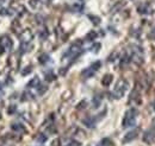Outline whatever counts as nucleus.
<instances>
[{
  "mask_svg": "<svg viewBox=\"0 0 155 146\" xmlns=\"http://www.w3.org/2000/svg\"><path fill=\"white\" fill-rule=\"evenodd\" d=\"M100 46H102L100 43H95V44L91 48V50H92L93 52H98V51H99V49H100Z\"/></svg>",
  "mask_w": 155,
  "mask_h": 146,
  "instance_id": "obj_26",
  "label": "nucleus"
},
{
  "mask_svg": "<svg viewBox=\"0 0 155 146\" xmlns=\"http://www.w3.org/2000/svg\"><path fill=\"white\" fill-rule=\"evenodd\" d=\"M45 140H47V135H44V134H39L37 137V141L38 143H44Z\"/></svg>",
  "mask_w": 155,
  "mask_h": 146,
  "instance_id": "obj_27",
  "label": "nucleus"
},
{
  "mask_svg": "<svg viewBox=\"0 0 155 146\" xmlns=\"http://www.w3.org/2000/svg\"><path fill=\"white\" fill-rule=\"evenodd\" d=\"M88 18L92 20V23L94 25H99L100 24V18L99 17H95V15H88Z\"/></svg>",
  "mask_w": 155,
  "mask_h": 146,
  "instance_id": "obj_17",
  "label": "nucleus"
},
{
  "mask_svg": "<svg viewBox=\"0 0 155 146\" xmlns=\"http://www.w3.org/2000/svg\"><path fill=\"white\" fill-rule=\"evenodd\" d=\"M95 37H97V32L95 31H89L86 36V39L87 40H93V39H95Z\"/></svg>",
  "mask_w": 155,
  "mask_h": 146,
  "instance_id": "obj_16",
  "label": "nucleus"
},
{
  "mask_svg": "<svg viewBox=\"0 0 155 146\" xmlns=\"http://www.w3.org/2000/svg\"><path fill=\"white\" fill-rule=\"evenodd\" d=\"M112 80H113V76L111 74H106L103 78H102V84L105 86V87H109L112 82Z\"/></svg>",
  "mask_w": 155,
  "mask_h": 146,
  "instance_id": "obj_8",
  "label": "nucleus"
},
{
  "mask_svg": "<svg viewBox=\"0 0 155 146\" xmlns=\"http://www.w3.org/2000/svg\"><path fill=\"white\" fill-rule=\"evenodd\" d=\"M12 9H13V11L16 12V13H18V14H24L26 12V10H25V7H24L23 5H20V4H17V3H13L12 5Z\"/></svg>",
  "mask_w": 155,
  "mask_h": 146,
  "instance_id": "obj_7",
  "label": "nucleus"
},
{
  "mask_svg": "<svg viewBox=\"0 0 155 146\" xmlns=\"http://www.w3.org/2000/svg\"><path fill=\"white\" fill-rule=\"evenodd\" d=\"M38 86H39V78H38L37 76H35V77L28 83V88H37Z\"/></svg>",
  "mask_w": 155,
  "mask_h": 146,
  "instance_id": "obj_13",
  "label": "nucleus"
},
{
  "mask_svg": "<svg viewBox=\"0 0 155 146\" xmlns=\"http://www.w3.org/2000/svg\"><path fill=\"white\" fill-rule=\"evenodd\" d=\"M86 104H87V102L84 100V101H81V102L78 104V107H76V108H78V109H83V108H85V107H86Z\"/></svg>",
  "mask_w": 155,
  "mask_h": 146,
  "instance_id": "obj_30",
  "label": "nucleus"
},
{
  "mask_svg": "<svg viewBox=\"0 0 155 146\" xmlns=\"http://www.w3.org/2000/svg\"><path fill=\"white\" fill-rule=\"evenodd\" d=\"M94 70L89 67V68H87V69H85L83 72H81V76H83L84 78H89V77H92L93 75H94Z\"/></svg>",
  "mask_w": 155,
  "mask_h": 146,
  "instance_id": "obj_10",
  "label": "nucleus"
},
{
  "mask_svg": "<svg viewBox=\"0 0 155 146\" xmlns=\"http://www.w3.org/2000/svg\"><path fill=\"white\" fill-rule=\"evenodd\" d=\"M128 87H129V84H128L127 81L123 80V78H120L118 82H117L115 89H113V92H112L113 97H115V99H120V97L125 94Z\"/></svg>",
  "mask_w": 155,
  "mask_h": 146,
  "instance_id": "obj_2",
  "label": "nucleus"
},
{
  "mask_svg": "<svg viewBox=\"0 0 155 146\" xmlns=\"http://www.w3.org/2000/svg\"><path fill=\"white\" fill-rule=\"evenodd\" d=\"M138 12L142 13V14H146V13H150L152 12V9L148 4H142L138 6Z\"/></svg>",
  "mask_w": 155,
  "mask_h": 146,
  "instance_id": "obj_9",
  "label": "nucleus"
},
{
  "mask_svg": "<svg viewBox=\"0 0 155 146\" xmlns=\"http://www.w3.org/2000/svg\"><path fill=\"white\" fill-rule=\"evenodd\" d=\"M0 15H10V12H9V10L7 9H0Z\"/></svg>",
  "mask_w": 155,
  "mask_h": 146,
  "instance_id": "obj_29",
  "label": "nucleus"
},
{
  "mask_svg": "<svg viewBox=\"0 0 155 146\" xmlns=\"http://www.w3.org/2000/svg\"><path fill=\"white\" fill-rule=\"evenodd\" d=\"M19 37H20V39H22L23 43H30L31 39L34 38V33H32V32H31L29 29H26V30L22 31V33L19 35Z\"/></svg>",
  "mask_w": 155,
  "mask_h": 146,
  "instance_id": "obj_5",
  "label": "nucleus"
},
{
  "mask_svg": "<svg viewBox=\"0 0 155 146\" xmlns=\"http://www.w3.org/2000/svg\"><path fill=\"white\" fill-rule=\"evenodd\" d=\"M37 88H38V94H39V95H43V94L47 92V89H48L47 86H41V84H39Z\"/></svg>",
  "mask_w": 155,
  "mask_h": 146,
  "instance_id": "obj_20",
  "label": "nucleus"
},
{
  "mask_svg": "<svg viewBox=\"0 0 155 146\" xmlns=\"http://www.w3.org/2000/svg\"><path fill=\"white\" fill-rule=\"evenodd\" d=\"M110 145H111V141L105 138V139H103V140L99 143V145H98V146H110Z\"/></svg>",
  "mask_w": 155,
  "mask_h": 146,
  "instance_id": "obj_21",
  "label": "nucleus"
},
{
  "mask_svg": "<svg viewBox=\"0 0 155 146\" xmlns=\"http://www.w3.org/2000/svg\"><path fill=\"white\" fill-rule=\"evenodd\" d=\"M138 132H140V129L138 128H136V129H133V131H130V132H128L125 135H124V138H123V144H127V143H130V141H133L134 139H136L137 138V135H138Z\"/></svg>",
  "mask_w": 155,
  "mask_h": 146,
  "instance_id": "obj_3",
  "label": "nucleus"
},
{
  "mask_svg": "<svg viewBox=\"0 0 155 146\" xmlns=\"http://www.w3.org/2000/svg\"><path fill=\"white\" fill-rule=\"evenodd\" d=\"M48 35H49V32H48V30H47V29H43L42 31H41V32H39V38H41V39H42V40H44V39H47Z\"/></svg>",
  "mask_w": 155,
  "mask_h": 146,
  "instance_id": "obj_18",
  "label": "nucleus"
},
{
  "mask_svg": "<svg viewBox=\"0 0 155 146\" xmlns=\"http://www.w3.org/2000/svg\"><path fill=\"white\" fill-rule=\"evenodd\" d=\"M0 86H1V84H0ZM0 88H1V87H0Z\"/></svg>",
  "mask_w": 155,
  "mask_h": 146,
  "instance_id": "obj_38",
  "label": "nucleus"
},
{
  "mask_svg": "<svg viewBox=\"0 0 155 146\" xmlns=\"http://www.w3.org/2000/svg\"><path fill=\"white\" fill-rule=\"evenodd\" d=\"M0 118H1V117H0Z\"/></svg>",
  "mask_w": 155,
  "mask_h": 146,
  "instance_id": "obj_40",
  "label": "nucleus"
},
{
  "mask_svg": "<svg viewBox=\"0 0 155 146\" xmlns=\"http://www.w3.org/2000/svg\"><path fill=\"white\" fill-rule=\"evenodd\" d=\"M149 38H152V39H155V29H153V30L149 32Z\"/></svg>",
  "mask_w": 155,
  "mask_h": 146,
  "instance_id": "obj_34",
  "label": "nucleus"
},
{
  "mask_svg": "<svg viewBox=\"0 0 155 146\" xmlns=\"http://www.w3.org/2000/svg\"><path fill=\"white\" fill-rule=\"evenodd\" d=\"M16 109H17V107H16V106H14V104H12V106H11V107L9 108V114L11 115V114H12V113H14V112H16Z\"/></svg>",
  "mask_w": 155,
  "mask_h": 146,
  "instance_id": "obj_33",
  "label": "nucleus"
},
{
  "mask_svg": "<svg viewBox=\"0 0 155 146\" xmlns=\"http://www.w3.org/2000/svg\"><path fill=\"white\" fill-rule=\"evenodd\" d=\"M31 70H32V69H31V67H26L25 69H23V70H22V75H23V76L29 75L30 72H31Z\"/></svg>",
  "mask_w": 155,
  "mask_h": 146,
  "instance_id": "obj_24",
  "label": "nucleus"
},
{
  "mask_svg": "<svg viewBox=\"0 0 155 146\" xmlns=\"http://www.w3.org/2000/svg\"><path fill=\"white\" fill-rule=\"evenodd\" d=\"M81 144L80 143H78V141H74V140H70L66 146H80Z\"/></svg>",
  "mask_w": 155,
  "mask_h": 146,
  "instance_id": "obj_31",
  "label": "nucleus"
},
{
  "mask_svg": "<svg viewBox=\"0 0 155 146\" xmlns=\"http://www.w3.org/2000/svg\"><path fill=\"white\" fill-rule=\"evenodd\" d=\"M41 4V0H30V5L34 7V9H36V7H38V5Z\"/></svg>",
  "mask_w": 155,
  "mask_h": 146,
  "instance_id": "obj_25",
  "label": "nucleus"
},
{
  "mask_svg": "<svg viewBox=\"0 0 155 146\" xmlns=\"http://www.w3.org/2000/svg\"><path fill=\"white\" fill-rule=\"evenodd\" d=\"M51 146H61V140L59 139V138H58V139H55V140L53 141Z\"/></svg>",
  "mask_w": 155,
  "mask_h": 146,
  "instance_id": "obj_32",
  "label": "nucleus"
},
{
  "mask_svg": "<svg viewBox=\"0 0 155 146\" xmlns=\"http://www.w3.org/2000/svg\"><path fill=\"white\" fill-rule=\"evenodd\" d=\"M3 146H14V145H3Z\"/></svg>",
  "mask_w": 155,
  "mask_h": 146,
  "instance_id": "obj_36",
  "label": "nucleus"
},
{
  "mask_svg": "<svg viewBox=\"0 0 155 146\" xmlns=\"http://www.w3.org/2000/svg\"><path fill=\"white\" fill-rule=\"evenodd\" d=\"M11 128H12L13 132H19V133L25 132V127H24L22 124H12Z\"/></svg>",
  "mask_w": 155,
  "mask_h": 146,
  "instance_id": "obj_11",
  "label": "nucleus"
},
{
  "mask_svg": "<svg viewBox=\"0 0 155 146\" xmlns=\"http://www.w3.org/2000/svg\"><path fill=\"white\" fill-rule=\"evenodd\" d=\"M100 66H102V63L99 62V61H97V62H94L93 64H92V66H91V68L94 70V71H97L98 69H99L100 68Z\"/></svg>",
  "mask_w": 155,
  "mask_h": 146,
  "instance_id": "obj_22",
  "label": "nucleus"
},
{
  "mask_svg": "<svg viewBox=\"0 0 155 146\" xmlns=\"http://www.w3.org/2000/svg\"><path fill=\"white\" fill-rule=\"evenodd\" d=\"M83 123H84V125H86L87 127H94V124H95V120L93 119V118H86V119H84L83 120Z\"/></svg>",
  "mask_w": 155,
  "mask_h": 146,
  "instance_id": "obj_14",
  "label": "nucleus"
},
{
  "mask_svg": "<svg viewBox=\"0 0 155 146\" xmlns=\"http://www.w3.org/2000/svg\"><path fill=\"white\" fill-rule=\"evenodd\" d=\"M83 4H75V5H73V10H74L75 12H80L81 10H83Z\"/></svg>",
  "mask_w": 155,
  "mask_h": 146,
  "instance_id": "obj_23",
  "label": "nucleus"
},
{
  "mask_svg": "<svg viewBox=\"0 0 155 146\" xmlns=\"http://www.w3.org/2000/svg\"><path fill=\"white\" fill-rule=\"evenodd\" d=\"M66 71H67V68H64V69H60V74H61V75H64V74H66Z\"/></svg>",
  "mask_w": 155,
  "mask_h": 146,
  "instance_id": "obj_35",
  "label": "nucleus"
},
{
  "mask_svg": "<svg viewBox=\"0 0 155 146\" xmlns=\"http://www.w3.org/2000/svg\"><path fill=\"white\" fill-rule=\"evenodd\" d=\"M137 114H138V113H137V111H136L135 108L129 109V111L125 113L124 118H123V127L127 128V127H133V126H135Z\"/></svg>",
  "mask_w": 155,
  "mask_h": 146,
  "instance_id": "obj_1",
  "label": "nucleus"
},
{
  "mask_svg": "<svg viewBox=\"0 0 155 146\" xmlns=\"http://www.w3.org/2000/svg\"><path fill=\"white\" fill-rule=\"evenodd\" d=\"M0 44H1V46L4 48V50H6V51H10L12 49V46H13V42H12V39L9 36H4L1 39H0Z\"/></svg>",
  "mask_w": 155,
  "mask_h": 146,
  "instance_id": "obj_4",
  "label": "nucleus"
},
{
  "mask_svg": "<svg viewBox=\"0 0 155 146\" xmlns=\"http://www.w3.org/2000/svg\"><path fill=\"white\" fill-rule=\"evenodd\" d=\"M48 61H49V56H48L47 54H43V55L39 56V63L44 64V63H47Z\"/></svg>",
  "mask_w": 155,
  "mask_h": 146,
  "instance_id": "obj_19",
  "label": "nucleus"
},
{
  "mask_svg": "<svg viewBox=\"0 0 155 146\" xmlns=\"http://www.w3.org/2000/svg\"><path fill=\"white\" fill-rule=\"evenodd\" d=\"M45 78H47V81H54L56 77H55V75L53 74V72H48V74L45 75Z\"/></svg>",
  "mask_w": 155,
  "mask_h": 146,
  "instance_id": "obj_28",
  "label": "nucleus"
},
{
  "mask_svg": "<svg viewBox=\"0 0 155 146\" xmlns=\"http://www.w3.org/2000/svg\"><path fill=\"white\" fill-rule=\"evenodd\" d=\"M154 108H155V106H154Z\"/></svg>",
  "mask_w": 155,
  "mask_h": 146,
  "instance_id": "obj_39",
  "label": "nucleus"
},
{
  "mask_svg": "<svg viewBox=\"0 0 155 146\" xmlns=\"http://www.w3.org/2000/svg\"><path fill=\"white\" fill-rule=\"evenodd\" d=\"M143 141L146 143V144H148V145H150V144H153L154 141H155V133L153 132V131H147L144 134H143Z\"/></svg>",
  "mask_w": 155,
  "mask_h": 146,
  "instance_id": "obj_6",
  "label": "nucleus"
},
{
  "mask_svg": "<svg viewBox=\"0 0 155 146\" xmlns=\"http://www.w3.org/2000/svg\"><path fill=\"white\" fill-rule=\"evenodd\" d=\"M12 29H13V31L16 32V33H17L18 36L22 33V27H20V24H19V21L16 19V20H13V23H12Z\"/></svg>",
  "mask_w": 155,
  "mask_h": 146,
  "instance_id": "obj_12",
  "label": "nucleus"
},
{
  "mask_svg": "<svg viewBox=\"0 0 155 146\" xmlns=\"http://www.w3.org/2000/svg\"><path fill=\"white\" fill-rule=\"evenodd\" d=\"M1 1H6V0H1Z\"/></svg>",
  "mask_w": 155,
  "mask_h": 146,
  "instance_id": "obj_37",
  "label": "nucleus"
},
{
  "mask_svg": "<svg viewBox=\"0 0 155 146\" xmlns=\"http://www.w3.org/2000/svg\"><path fill=\"white\" fill-rule=\"evenodd\" d=\"M100 102H102V97H99V96H95L94 99H93V101H92L93 107H94V108H98V107L100 106Z\"/></svg>",
  "mask_w": 155,
  "mask_h": 146,
  "instance_id": "obj_15",
  "label": "nucleus"
}]
</instances>
